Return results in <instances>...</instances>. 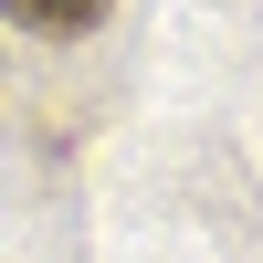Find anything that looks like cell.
I'll use <instances>...</instances> for the list:
<instances>
[{
	"mask_svg": "<svg viewBox=\"0 0 263 263\" xmlns=\"http://www.w3.org/2000/svg\"><path fill=\"white\" fill-rule=\"evenodd\" d=\"M11 21H32V32H53V42H74V32H95L105 21V0H0Z\"/></svg>",
	"mask_w": 263,
	"mask_h": 263,
	"instance_id": "1",
	"label": "cell"
}]
</instances>
